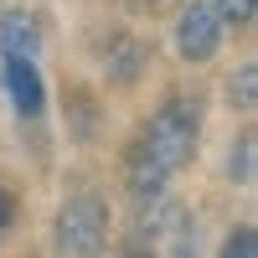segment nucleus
Returning a JSON list of instances; mask_svg holds the SVG:
<instances>
[{
  "mask_svg": "<svg viewBox=\"0 0 258 258\" xmlns=\"http://www.w3.org/2000/svg\"><path fill=\"white\" fill-rule=\"evenodd\" d=\"M217 258H258V232H253V222H238L222 238V253Z\"/></svg>",
  "mask_w": 258,
  "mask_h": 258,
  "instance_id": "obj_7",
  "label": "nucleus"
},
{
  "mask_svg": "<svg viewBox=\"0 0 258 258\" xmlns=\"http://www.w3.org/2000/svg\"><path fill=\"white\" fill-rule=\"evenodd\" d=\"M222 36H227V26H222L212 0H186L181 6V16H176V57L181 62H191V68L212 62L217 47H222Z\"/></svg>",
  "mask_w": 258,
  "mask_h": 258,
  "instance_id": "obj_3",
  "label": "nucleus"
},
{
  "mask_svg": "<svg viewBox=\"0 0 258 258\" xmlns=\"http://www.w3.org/2000/svg\"><path fill=\"white\" fill-rule=\"evenodd\" d=\"M41 52V26L26 11H6L0 16V57H36Z\"/></svg>",
  "mask_w": 258,
  "mask_h": 258,
  "instance_id": "obj_5",
  "label": "nucleus"
},
{
  "mask_svg": "<svg viewBox=\"0 0 258 258\" xmlns=\"http://www.w3.org/2000/svg\"><path fill=\"white\" fill-rule=\"evenodd\" d=\"M119 258H155V243H150V248H145V243H140V238H129V243H124V253H119Z\"/></svg>",
  "mask_w": 258,
  "mask_h": 258,
  "instance_id": "obj_12",
  "label": "nucleus"
},
{
  "mask_svg": "<svg viewBox=\"0 0 258 258\" xmlns=\"http://www.w3.org/2000/svg\"><path fill=\"white\" fill-rule=\"evenodd\" d=\"M0 83H6L11 114L21 124H41L47 119V78H41L36 57H0Z\"/></svg>",
  "mask_w": 258,
  "mask_h": 258,
  "instance_id": "obj_4",
  "label": "nucleus"
},
{
  "mask_svg": "<svg viewBox=\"0 0 258 258\" xmlns=\"http://www.w3.org/2000/svg\"><path fill=\"white\" fill-rule=\"evenodd\" d=\"M114 68H109V83H135V73H140V41H119L114 47Z\"/></svg>",
  "mask_w": 258,
  "mask_h": 258,
  "instance_id": "obj_9",
  "label": "nucleus"
},
{
  "mask_svg": "<svg viewBox=\"0 0 258 258\" xmlns=\"http://www.w3.org/2000/svg\"><path fill=\"white\" fill-rule=\"evenodd\" d=\"M52 243H57V258H103V248H109V202L93 186L68 191L57 207V222H52Z\"/></svg>",
  "mask_w": 258,
  "mask_h": 258,
  "instance_id": "obj_2",
  "label": "nucleus"
},
{
  "mask_svg": "<svg viewBox=\"0 0 258 258\" xmlns=\"http://www.w3.org/2000/svg\"><path fill=\"white\" fill-rule=\"evenodd\" d=\"M253 155H258V145H253V135H243L238 140V155H227V181L253 186Z\"/></svg>",
  "mask_w": 258,
  "mask_h": 258,
  "instance_id": "obj_8",
  "label": "nucleus"
},
{
  "mask_svg": "<svg viewBox=\"0 0 258 258\" xmlns=\"http://www.w3.org/2000/svg\"><path fill=\"white\" fill-rule=\"evenodd\" d=\"M222 88H227V103H232L238 114H253V103H258V68H253V62H243Z\"/></svg>",
  "mask_w": 258,
  "mask_h": 258,
  "instance_id": "obj_6",
  "label": "nucleus"
},
{
  "mask_svg": "<svg viewBox=\"0 0 258 258\" xmlns=\"http://www.w3.org/2000/svg\"><path fill=\"white\" fill-rule=\"evenodd\" d=\"M16 212H21V207H16V191H11L6 181H0V243L11 238V227H16Z\"/></svg>",
  "mask_w": 258,
  "mask_h": 258,
  "instance_id": "obj_11",
  "label": "nucleus"
},
{
  "mask_svg": "<svg viewBox=\"0 0 258 258\" xmlns=\"http://www.w3.org/2000/svg\"><path fill=\"white\" fill-rule=\"evenodd\" d=\"M212 6H217L222 26H248V21H253V6H258V0H212Z\"/></svg>",
  "mask_w": 258,
  "mask_h": 258,
  "instance_id": "obj_10",
  "label": "nucleus"
},
{
  "mask_svg": "<svg viewBox=\"0 0 258 258\" xmlns=\"http://www.w3.org/2000/svg\"><path fill=\"white\" fill-rule=\"evenodd\" d=\"M197 145H202V109L191 98H165L145 119L140 140L129 145V160H124V186L140 212L160 207L165 186L197 160Z\"/></svg>",
  "mask_w": 258,
  "mask_h": 258,
  "instance_id": "obj_1",
  "label": "nucleus"
}]
</instances>
